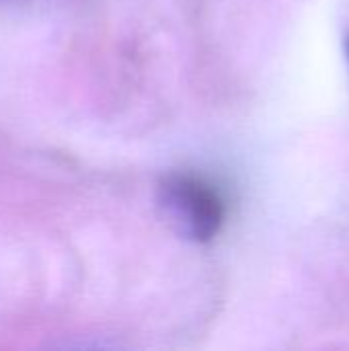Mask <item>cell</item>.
Masks as SVG:
<instances>
[{
    "mask_svg": "<svg viewBox=\"0 0 349 351\" xmlns=\"http://www.w3.org/2000/svg\"><path fill=\"white\" fill-rule=\"evenodd\" d=\"M160 208L169 224L185 239L195 243L212 241L224 220L220 195L202 179L191 175H171L158 193Z\"/></svg>",
    "mask_w": 349,
    "mask_h": 351,
    "instance_id": "cell-1",
    "label": "cell"
},
{
    "mask_svg": "<svg viewBox=\"0 0 349 351\" xmlns=\"http://www.w3.org/2000/svg\"><path fill=\"white\" fill-rule=\"evenodd\" d=\"M348 53H349V47H348Z\"/></svg>",
    "mask_w": 349,
    "mask_h": 351,
    "instance_id": "cell-2",
    "label": "cell"
}]
</instances>
